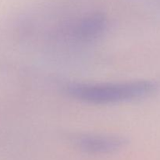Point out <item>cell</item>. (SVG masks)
<instances>
[{"instance_id":"cell-1","label":"cell","mask_w":160,"mask_h":160,"mask_svg":"<svg viewBox=\"0 0 160 160\" xmlns=\"http://www.w3.org/2000/svg\"><path fill=\"white\" fill-rule=\"evenodd\" d=\"M154 83L148 81L124 83L85 84L73 83L66 88L67 94L76 99L93 104H110L139 99L156 90Z\"/></svg>"},{"instance_id":"cell-2","label":"cell","mask_w":160,"mask_h":160,"mask_svg":"<svg viewBox=\"0 0 160 160\" xmlns=\"http://www.w3.org/2000/svg\"><path fill=\"white\" fill-rule=\"evenodd\" d=\"M76 144L80 148L91 153H108L123 147L125 141L117 136L84 134L76 138Z\"/></svg>"},{"instance_id":"cell-3","label":"cell","mask_w":160,"mask_h":160,"mask_svg":"<svg viewBox=\"0 0 160 160\" xmlns=\"http://www.w3.org/2000/svg\"><path fill=\"white\" fill-rule=\"evenodd\" d=\"M106 25L104 16L99 13L91 14L75 23L72 29V34L78 40L91 41L101 35Z\"/></svg>"}]
</instances>
